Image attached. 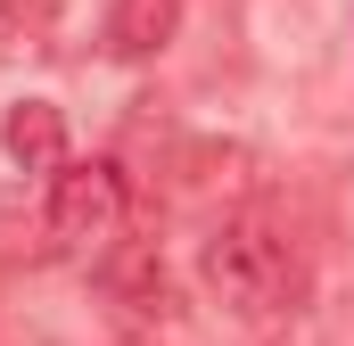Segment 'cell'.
Segmentation results:
<instances>
[{
	"mask_svg": "<svg viewBox=\"0 0 354 346\" xmlns=\"http://www.w3.org/2000/svg\"><path fill=\"white\" fill-rule=\"evenodd\" d=\"M198 280H206L239 322H280V313H297V297H305V272H297L288 239H280L272 223H223V231L198 248Z\"/></svg>",
	"mask_w": 354,
	"mask_h": 346,
	"instance_id": "obj_1",
	"label": "cell"
},
{
	"mask_svg": "<svg viewBox=\"0 0 354 346\" xmlns=\"http://www.w3.org/2000/svg\"><path fill=\"white\" fill-rule=\"evenodd\" d=\"M181 8H189V0H115V8H107V58H124V66L157 58L181 33Z\"/></svg>",
	"mask_w": 354,
	"mask_h": 346,
	"instance_id": "obj_3",
	"label": "cell"
},
{
	"mask_svg": "<svg viewBox=\"0 0 354 346\" xmlns=\"http://www.w3.org/2000/svg\"><path fill=\"white\" fill-rule=\"evenodd\" d=\"M124 231V173L115 165H58L50 173V239L58 248H75V256H91V248H107Z\"/></svg>",
	"mask_w": 354,
	"mask_h": 346,
	"instance_id": "obj_2",
	"label": "cell"
},
{
	"mask_svg": "<svg viewBox=\"0 0 354 346\" xmlns=\"http://www.w3.org/2000/svg\"><path fill=\"white\" fill-rule=\"evenodd\" d=\"M0 149H8L17 173H58L66 165V116H58L50 99H25V107H8V124H0Z\"/></svg>",
	"mask_w": 354,
	"mask_h": 346,
	"instance_id": "obj_4",
	"label": "cell"
}]
</instances>
